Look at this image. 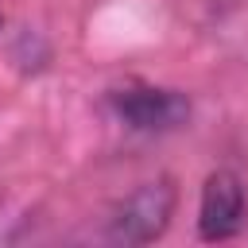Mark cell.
I'll use <instances>...</instances> for the list:
<instances>
[{"mask_svg":"<svg viewBox=\"0 0 248 248\" xmlns=\"http://www.w3.org/2000/svg\"><path fill=\"white\" fill-rule=\"evenodd\" d=\"M0 27H4V12H0Z\"/></svg>","mask_w":248,"mask_h":248,"instance_id":"obj_4","label":"cell"},{"mask_svg":"<svg viewBox=\"0 0 248 248\" xmlns=\"http://www.w3.org/2000/svg\"><path fill=\"white\" fill-rule=\"evenodd\" d=\"M244 225V186L232 170H213L202 186L198 232L202 240H229Z\"/></svg>","mask_w":248,"mask_h":248,"instance_id":"obj_3","label":"cell"},{"mask_svg":"<svg viewBox=\"0 0 248 248\" xmlns=\"http://www.w3.org/2000/svg\"><path fill=\"white\" fill-rule=\"evenodd\" d=\"M170 213H174V182L170 178L143 182L136 194L124 198L108 232L112 240H124V244H147L163 236V229L170 225Z\"/></svg>","mask_w":248,"mask_h":248,"instance_id":"obj_2","label":"cell"},{"mask_svg":"<svg viewBox=\"0 0 248 248\" xmlns=\"http://www.w3.org/2000/svg\"><path fill=\"white\" fill-rule=\"evenodd\" d=\"M108 105L136 132H170V128L186 124V116H190L186 93L163 89V85H124L108 97Z\"/></svg>","mask_w":248,"mask_h":248,"instance_id":"obj_1","label":"cell"}]
</instances>
